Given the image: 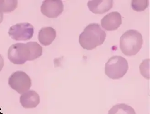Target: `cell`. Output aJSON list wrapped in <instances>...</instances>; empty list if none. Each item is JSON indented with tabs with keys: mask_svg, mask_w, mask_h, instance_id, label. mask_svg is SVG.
Listing matches in <instances>:
<instances>
[{
	"mask_svg": "<svg viewBox=\"0 0 150 114\" xmlns=\"http://www.w3.org/2000/svg\"><path fill=\"white\" fill-rule=\"evenodd\" d=\"M42 53V47L37 42L17 43L11 46L9 49L8 58L13 64H23L27 61L39 58Z\"/></svg>",
	"mask_w": 150,
	"mask_h": 114,
	"instance_id": "6da1fadb",
	"label": "cell"
},
{
	"mask_svg": "<svg viewBox=\"0 0 150 114\" xmlns=\"http://www.w3.org/2000/svg\"><path fill=\"white\" fill-rule=\"evenodd\" d=\"M106 33L97 23L87 26L79 37V42L84 49L92 50L104 43Z\"/></svg>",
	"mask_w": 150,
	"mask_h": 114,
	"instance_id": "7a4b0ae2",
	"label": "cell"
},
{
	"mask_svg": "<svg viewBox=\"0 0 150 114\" xmlns=\"http://www.w3.org/2000/svg\"><path fill=\"white\" fill-rule=\"evenodd\" d=\"M143 44L142 34L136 30H128L120 39V48L126 56H133L139 52Z\"/></svg>",
	"mask_w": 150,
	"mask_h": 114,
	"instance_id": "3957f363",
	"label": "cell"
},
{
	"mask_svg": "<svg viewBox=\"0 0 150 114\" xmlns=\"http://www.w3.org/2000/svg\"><path fill=\"white\" fill-rule=\"evenodd\" d=\"M128 68V63L125 58L120 56H113L106 63L105 73L110 79L117 80L126 74Z\"/></svg>",
	"mask_w": 150,
	"mask_h": 114,
	"instance_id": "277c9868",
	"label": "cell"
},
{
	"mask_svg": "<svg viewBox=\"0 0 150 114\" xmlns=\"http://www.w3.org/2000/svg\"><path fill=\"white\" fill-rule=\"evenodd\" d=\"M8 84L18 93L23 94L29 90L32 85V80L27 74L23 71L15 72L10 76Z\"/></svg>",
	"mask_w": 150,
	"mask_h": 114,
	"instance_id": "5b68a950",
	"label": "cell"
},
{
	"mask_svg": "<svg viewBox=\"0 0 150 114\" xmlns=\"http://www.w3.org/2000/svg\"><path fill=\"white\" fill-rule=\"evenodd\" d=\"M34 28L29 23H18L12 26L8 34L13 39L16 41H27L33 36Z\"/></svg>",
	"mask_w": 150,
	"mask_h": 114,
	"instance_id": "8992f818",
	"label": "cell"
},
{
	"mask_svg": "<svg viewBox=\"0 0 150 114\" xmlns=\"http://www.w3.org/2000/svg\"><path fill=\"white\" fill-rule=\"evenodd\" d=\"M64 10L62 1L59 0H46L42 3L41 11L45 16L49 18H56Z\"/></svg>",
	"mask_w": 150,
	"mask_h": 114,
	"instance_id": "52a82bcc",
	"label": "cell"
},
{
	"mask_svg": "<svg viewBox=\"0 0 150 114\" xmlns=\"http://www.w3.org/2000/svg\"><path fill=\"white\" fill-rule=\"evenodd\" d=\"M101 26L107 31L117 30L122 24L121 15L117 11H113L103 17L101 21Z\"/></svg>",
	"mask_w": 150,
	"mask_h": 114,
	"instance_id": "ba28073f",
	"label": "cell"
},
{
	"mask_svg": "<svg viewBox=\"0 0 150 114\" xmlns=\"http://www.w3.org/2000/svg\"><path fill=\"white\" fill-rule=\"evenodd\" d=\"M20 102L23 107L26 109L35 108L40 104V96L34 90H28L21 95Z\"/></svg>",
	"mask_w": 150,
	"mask_h": 114,
	"instance_id": "9c48e42d",
	"label": "cell"
},
{
	"mask_svg": "<svg viewBox=\"0 0 150 114\" xmlns=\"http://www.w3.org/2000/svg\"><path fill=\"white\" fill-rule=\"evenodd\" d=\"M113 6V1H90L88 6L94 14H103L110 10Z\"/></svg>",
	"mask_w": 150,
	"mask_h": 114,
	"instance_id": "30bf717a",
	"label": "cell"
},
{
	"mask_svg": "<svg viewBox=\"0 0 150 114\" xmlns=\"http://www.w3.org/2000/svg\"><path fill=\"white\" fill-rule=\"evenodd\" d=\"M55 29L51 27H45L40 30L38 39L41 44L45 46L50 45L56 37Z\"/></svg>",
	"mask_w": 150,
	"mask_h": 114,
	"instance_id": "8fae6325",
	"label": "cell"
},
{
	"mask_svg": "<svg viewBox=\"0 0 150 114\" xmlns=\"http://www.w3.org/2000/svg\"><path fill=\"white\" fill-rule=\"evenodd\" d=\"M108 114H136L132 107L125 104H118L112 106Z\"/></svg>",
	"mask_w": 150,
	"mask_h": 114,
	"instance_id": "7c38bea8",
	"label": "cell"
},
{
	"mask_svg": "<svg viewBox=\"0 0 150 114\" xmlns=\"http://www.w3.org/2000/svg\"><path fill=\"white\" fill-rule=\"evenodd\" d=\"M17 1H0V11L2 13H9L18 7Z\"/></svg>",
	"mask_w": 150,
	"mask_h": 114,
	"instance_id": "4fadbf2b",
	"label": "cell"
},
{
	"mask_svg": "<svg viewBox=\"0 0 150 114\" xmlns=\"http://www.w3.org/2000/svg\"><path fill=\"white\" fill-rule=\"evenodd\" d=\"M148 1H132L131 2V6L134 10L137 11H142L146 10L148 7Z\"/></svg>",
	"mask_w": 150,
	"mask_h": 114,
	"instance_id": "5bb4252c",
	"label": "cell"
},
{
	"mask_svg": "<svg viewBox=\"0 0 150 114\" xmlns=\"http://www.w3.org/2000/svg\"><path fill=\"white\" fill-rule=\"evenodd\" d=\"M140 68L142 75L149 79V59L144 60L141 63Z\"/></svg>",
	"mask_w": 150,
	"mask_h": 114,
	"instance_id": "9a60e30c",
	"label": "cell"
},
{
	"mask_svg": "<svg viewBox=\"0 0 150 114\" xmlns=\"http://www.w3.org/2000/svg\"><path fill=\"white\" fill-rule=\"evenodd\" d=\"M3 66H4V59L2 56L0 54V71L2 70Z\"/></svg>",
	"mask_w": 150,
	"mask_h": 114,
	"instance_id": "2e32d148",
	"label": "cell"
},
{
	"mask_svg": "<svg viewBox=\"0 0 150 114\" xmlns=\"http://www.w3.org/2000/svg\"><path fill=\"white\" fill-rule=\"evenodd\" d=\"M3 20V14L1 11H0V24L2 23Z\"/></svg>",
	"mask_w": 150,
	"mask_h": 114,
	"instance_id": "e0dca14e",
	"label": "cell"
}]
</instances>
